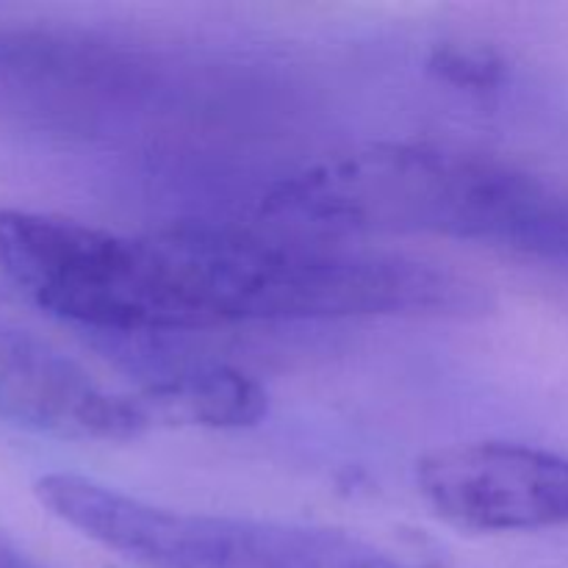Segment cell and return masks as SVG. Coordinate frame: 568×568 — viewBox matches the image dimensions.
<instances>
[{
	"label": "cell",
	"mask_w": 568,
	"mask_h": 568,
	"mask_svg": "<svg viewBox=\"0 0 568 568\" xmlns=\"http://www.w3.org/2000/svg\"><path fill=\"white\" fill-rule=\"evenodd\" d=\"M144 403L211 427L255 425L266 414V392L244 372L222 364L181 366L159 377Z\"/></svg>",
	"instance_id": "obj_7"
},
{
	"label": "cell",
	"mask_w": 568,
	"mask_h": 568,
	"mask_svg": "<svg viewBox=\"0 0 568 568\" xmlns=\"http://www.w3.org/2000/svg\"><path fill=\"white\" fill-rule=\"evenodd\" d=\"M37 497L67 527L144 568H414L331 527L164 508L72 471L39 477Z\"/></svg>",
	"instance_id": "obj_3"
},
{
	"label": "cell",
	"mask_w": 568,
	"mask_h": 568,
	"mask_svg": "<svg viewBox=\"0 0 568 568\" xmlns=\"http://www.w3.org/2000/svg\"><path fill=\"white\" fill-rule=\"evenodd\" d=\"M261 211L294 233L453 239L568 272V189L449 144L327 155L277 181Z\"/></svg>",
	"instance_id": "obj_2"
},
{
	"label": "cell",
	"mask_w": 568,
	"mask_h": 568,
	"mask_svg": "<svg viewBox=\"0 0 568 568\" xmlns=\"http://www.w3.org/2000/svg\"><path fill=\"white\" fill-rule=\"evenodd\" d=\"M0 568H50L39 564L33 555H28L26 549L17 547L6 532H0Z\"/></svg>",
	"instance_id": "obj_8"
},
{
	"label": "cell",
	"mask_w": 568,
	"mask_h": 568,
	"mask_svg": "<svg viewBox=\"0 0 568 568\" xmlns=\"http://www.w3.org/2000/svg\"><path fill=\"white\" fill-rule=\"evenodd\" d=\"M422 499L475 532L568 527V458L510 442L453 444L416 464Z\"/></svg>",
	"instance_id": "obj_5"
},
{
	"label": "cell",
	"mask_w": 568,
	"mask_h": 568,
	"mask_svg": "<svg viewBox=\"0 0 568 568\" xmlns=\"http://www.w3.org/2000/svg\"><path fill=\"white\" fill-rule=\"evenodd\" d=\"M183 67L83 28L0 26V116L98 133L186 98Z\"/></svg>",
	"instance_id": "obj_4"
},
{
	"label": "cell",
	"mask_w": 568,
	"mask_h": 568,
	"mask_svg": "<svg viewBox=\"0 0 568 568\" xmlns=\"http://www.w3.org/2000/svg\"><path fill=\"white\" fill-rule=\"evenodd\" d=\"M153 336L247 322L480 316L488 292L433 261L303 236L181 222L139 233Z\"/></svg>",
	"instance_id": "obj_1"
},
{
	"label": "cell",
	"mask_w": 568,
	"mask_h": 568,
	"mask_svg": "<svg viewBox=\"0 0 568 568\" xmlns=\"http://www.w3.org/2000/svg\"><path fill=\"white\" fill-rule=\"evenodd\" d=\"M0 419L72 442H133L153 416L53 344L0 320Z\"/></svg>",
	"instance_id": "obj_6"
}]
</instances>
